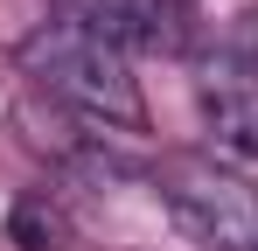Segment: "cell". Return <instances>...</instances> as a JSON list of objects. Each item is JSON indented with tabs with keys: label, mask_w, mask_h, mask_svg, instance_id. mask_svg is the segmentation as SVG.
<instances>
[{
	"label": "cell",
	"mask_w": 258,
	"mask_h": 251,
	"mask_svg": "<svg viewBox=\"0 0 258 251\" xmlns=\"http://www.w3.org/2000/svg\"><path fill=\"white\" fill-rule=\"evenodd\" d=\"M21 70L35 91H49L63 112H77L98 133H140L147 126V98H140V77L126 63V42L112 28H98L84 7H63L35 21L21 35Z\"/></svg>",
	"instance_id": "cell-1"
},
{
	"label": "cell",
	"mask_w": 258,
	"mask_h": 251,
	"mask_svg": "<svg viewBox=\"0 0 258 251\" xmlns=\"http://www.w3.org/2000/svg\"><path fill=\"white\" fill-rule=\"evenodd\" d=\"M168 216L203 251H258V189L210 154H168L154 167Z\"/></svg>",
	"instance_id": "cell-2"
},
{
	"label": "cell",
	"mask_w": 258,
	"mask_h": 251,
	"mask_svg": "<svg viewBox=\"0 0 258 251\" xmlns=\"http://www.w3.org/2000/svg\"><path fill=\"white\" fill-rule=\"evenodd\" d=\"M196 105H203V126H210V140L223 154L258 161V63H244L237 49L216 56L196 84Z\"/></svg>",
	"instance_id": "cell-3"
},
{
	"label": "cell",
	"mask_w": 258,
	"mask_h": 251,
	"mask_svg": "<svg viewBox=\"0 0 258 251\" xmlns=\"http://www.w3.org/2000/svg\"><path fill=\"white\" fill-rule=\"evenodd\" d=\"M84 14L140 49H188V21H196L188 0H91Z\"/></svg>",
	"instance_id": "cell-4"
},
{
	"label": "cell",
	"mask_w": 258,
	"mask_h": 251,
	"mask_svg": "<svg viewBox=\"0 0 258 251\" xmlns=\"http://www.w3.org/2000/svg\"><path fill=\"white\" fill-rule=\"evenodd\" d=\"M14 244L21 251H70V230H63V216L42 196H28V203L14 209Z\"/></svg>",
	"instance_id": "cell-5"
},
{
	"label": "cell",
	"mask_w": 258,
	"mask_h": 251,
	"mask_svg": "<svg viewBox=\"0 0 258 251\" xmlns=\"http://www.w3.org/2000/svg\"><path fill=\"white\" fill-rule=\"evenodd\" d=\"M237 56H244V63H258V14L244 21V35H237Z\"/></svg>",
	"instance_id": "cell-6"
}]
</instances>
